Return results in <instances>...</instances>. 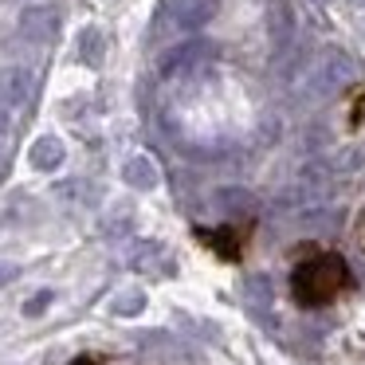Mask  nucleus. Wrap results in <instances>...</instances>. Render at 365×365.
Masks as SVG:
<instances>
[{"label": "nucleus", "mask_w": 365, "mask_h": 365, "mask_svg": "<svg viewBox=\"0 0 365 365\" xmlns=\"http://www.w3.org/2000/svg\"><path fill=\"white\" fill-rule=\"evenodd\" d=\"M346 283H349V271L341 263V255H314V259L299 263L291 275L294 299L302 307H326Z\"/></svg>", "instance_id": "nucleus-1"}, {"label": "nucleus", "mask_w": 365, "mask_h": 365, "mask_svg": "<svg viewBox=\"0 0 365 365\" xmlns=\"http://www.w3.org/2000/svg\"><path fill=\"white\" fill-rule=\"evenodd\" d=\"M354 71L357 67H354V59H349L346 51H326V56L314 63V71L307 75V83H302V98L318 103V98L338 95V91L354 79Z\"/></svg>", "instance_id": "nucleus-2"}, {"label": "nucleus", "mask_w": 365, "mask_h": 365, "mask_svg": "<svg viewBox=\"0 0 365 365\" xmlns=\"http://www.w3.org/2000/svg\"><path fill=\"white\" fill-rule=\"evenodd\" d=\"M32 98H36V71L32 67L12 63V67L0 71V106H9V110L16 114V110H24Z\"/></svg>", "instance_id": "nucleus-3"}, {"label": "nucleus", "mask_w": 365, "mask_h": 365, "mask_svg": "<svg viewBox=\"0 0 365 365\" xmlns=\"http://www.w3.org/2000/svg\"><path fill=\"white\" fill-rule=\"evenodd\" d=\"M59 9L56 4H32V9H24L20 12V40H28V43H51L59 36Z\"/></svg>", "instance_id": "nucleus-4"}, {"label": "nucleus", "mask_w": 365, "mask_h": 365, "mask_svg": "<svg viewBox=\"0 0 365 365\" xmlns=\"http://www.w3.org/2000/svg\"><path fill=\"white\" fill-rule=\"evenodd\" d=\"M122 181H126L130 189H138V192H153L161 185V173H158V165H153V158L134 153V158L122 165Z\"/></svg>", "instance_id": "nucleus-5"}, {"label": "nucleus", "mask_w": 365, "mask_h": 365, "mask_svg": "<svg viewBox=\"0 0 365 365\" xmlns=\"http://www.w3.org/2000/svg\"><path fill=\"white\" fill-rule=\"evenodd\" d=\"M67 158V145L59 142L56 134H43L32 142V153H28V161H32V169H40V173H51V169H59Z\"/></svg>", "instance_id": "nucleus-6"}, {"label": "nucleus", "mask_w": 365, "mask_h": 365, "mask_svg": "<svg viewBox=\"0 0 365 365\" xmlns=\"http://www.w3.org/2000/svg\"><path fill=\"white\" fill-rule=\"evenodd\" d=\"M75 48H79V59L87 67H98L106 59V32H103V28H95V24L83 28L79 40H75Z\"/></svg>", "instance_id": "nucleus-7"}, {"label": "nucleus", "mask_w": 365, "mask_h": 365, "mask_svg": "<svg viewBox=\"0 0 365 365\" xmlns=\"http://www.w3.org/2000/svg\"><path fill=\"white\" fill-rule=\"evenodd\" d=\"M197 56H200V43H181V48H173L165 59H161V75H165V79H173V75L189 71V67L197 63Z\"/></svg>", "instance_id": "nucleus-8"}, {"label": "nucleus", "mask_w": 365, "mask_h": 365, "mask_svg": "<svg viewBox=\"0 0 365 365\" xmlns=\"http://www.w3.org/2000/svg\"><path fill=\"white\" fill-rule=\"evenodd\" d=\"M142 307H145V294H142V291L122 294V299H114V302H110V310H114V314H138Z\"/></svg>", "instance_id": "nucleus-9"}, {"label": "nucleus", "mask_w": 365, "mask_h": 365, "mask_svg": "<svg viewBox=\"0 0 365 365\" xmlns=\"http://www.w3.org/2000/svg\"><path fill=\"white\" fill-rule=\"evenodd\" d=\"M9 134H12V110L0 106V145H9Z\"/></svg>", "instance_id": "nucleus-10"}, {"label": "nucleus", "mask_w": 365, "mask_h": 365, "mask_svg": "<svg viewBox=\"0 0 365 365\" xmlns=\"http://www.w3.org/2000/svg\"><path fill=\"white\" fill-rule=\"evenodd\" d=\"M48 302H51V291H40V294H36V299H28L24 314H40V310L48 307Z\"/></svg>", "instance_id": "nucleus-11"}, {"label": "nucleus", "mask_w": 365, "mask_h": 365, "mask_svg": "<svg viewBox=\"0 0 365 365\" xmlns=\"http://www.w3.org/2000/svg\"><path fill=\"white\" fill-rule=\"evenodd\" d=\"M361 4H365V0H361Z\"/></svg>", "instance_id": "nucleus-12"}]
</instances>
